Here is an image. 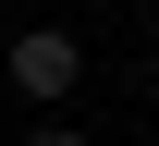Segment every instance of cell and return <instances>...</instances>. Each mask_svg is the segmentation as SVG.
<instances>
[{"label": "cell", "mask_w": 159, "mask_h": 146, "mask_svg": "<svg viewBox=\"0 0 159 146\" xmlns=\"http://www.w3.org/2000/svg\"><path fill=\"white\" fill-rule=\"evenodd\" d=\"M12 85L25 98H74L86 85V49L61 37V24H37V37H12Z\"/></svg>", "instance_id": "obj_1"}, {"label": "cell", "mask_w": 159, "mask_h": 146, "mask_svg": "<svg viewBox=\"0 0 159 146\" xmlns=\"http://www.w3.org/2000/svg\"><path fill=\"white\" fill-rule=\"evenodd\" d=\"M25 146H98V134H74V122H49V134H25Z\"/></svg>", "instance_id": "obj_2"}]
</instances>
